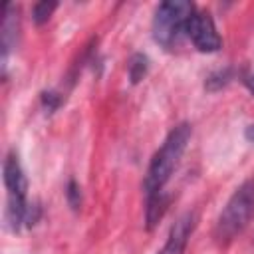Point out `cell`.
I'll use <instances>...</instances> for the list:
<instances>
[{
    "label": "cell",
    "instance_id": "4",
    "mask_svg": "<svg viewBox=\"0 0 254 254\" xmlns=\"http://www.w3.org/2000/svg\"><path fill=\"white\" fill-rule=\"evenodd\" d=\"M194 12V6L187 0H167L161 2L153 16V40L163 48H173L181 34H185L187 22L190 14Z\"/></svg>",
    "mask_w": 254,
    "mask_h": 254
},
{
    "label": "cell",
    "instance_id": "6",
    "mask_svg": "<svg viewBox=\"0 0 254 254\" xmlns=\"http://www.w3.org/2000/svg\"><path fill=\"white\" fill-rule=\"evenodd\" d=\"M18 34H20V10L16 4L8 2L4 4L2 26H0V50H2V71L4 73H6L8 58L18 44Z\"/></svg>",
    "mask_w": 254,
    "mask_h": 254
},
{
    "label": "cell",
    "instance_id": "11",
    "mask_svg": "<svg viewBox=\"0 0 254 254\" xmlns=\"http://www.w3.org/2000/svg\"><path fill=\"white\" fill-rule=\"evenodd\" d=\"M56 8H58V2H54V0H40V2H36L32 6V20H34V24H38V26L46 24Z\"/></svg>",
    "mask_w": 254,
    "mask_h": 254
},
{
    "label": "cell",
    "instance_id": "14",
    "mask_svg": "<svg viewBox=\"0 0 254 254\" xmlns=\"http://www.w3.org/2000/svg\"><path fill=\"white\" fill-rule=\"evenodd\" d=\"M244 137H246L250 143H254V123H250V125L244 129Z\"/></svg>",
    "mask_w": 254,
    "mask_h": 254
},
{
    "label": "cell",
    "instance_id": "7",
    "mask_svg": "<svg viewBox=\"0 0 254 254\" xmlns=\"http://www.w3.org/2000/svg\"><path fill=\"white\" fill-rule=\"evenodd\" d=\"M196 226V214L194 212H185L177 218V222L171 226L169 236L163 244V248L157 254H185V248L189 244L190 234L194 232Z\"/></svg>",
    "mask_w": 254,
    "mask_h": 254
},
{
    "label": "cell",
    "instance_id": "2",
    "mask_svg": "<svg viewBox=\"0 0 254 254\" xmlns=\"http://www.w3.org/2000/svg\"><path fill=\"white\" fill-rule=\"evenodd\" d=\"M254 216V179H246L226 200L214 224V238L218 244L232 242Z\"/></svg>",
    "mask_w": 254,
    "mask_h": 254
},
{
    "label": "cell",
    "instance_id": "1",
    "mask_svg": "<svg viewBox=\"0 0 254 254\" xmlns=\"http://www.w3.org/2000/svg\"><path fill=\"white\" fill-rule=\"evenodd\" d=\"M190 125L189 123H179L175 125L169 135L165 137V141L161 143V147L155 151V155L149 161L145 179H143V189H145V196L165 190V185L169 183L171 175L175 173L189 141H190Z\"/></svg>",
    "mask_w": 254,
    "mask_h": 254
},
{
    "label": "cell",
    "instance_id": "13",
    "mask_svg": "<svg viewBox=\"0 0 254 254\" xmlns=\"http://www.w3.org/2000/svg\"><path fill=\"white\" fill-rule=\"evenodd\" d=\"M40 99H42V105L48 109V111H56L60 105H62V95L58 93V91H42V95H40Z\"/></svg>",
    "mask_w": 254,
    "mask_h": 254
},
{
    "label": "cell",
    "instance_id": "5",
    "mask_svg": "<svg viewBox=\"0 0 254 254\" xmlns=\"http://www.w3.org/2000/svg\"><path fill=\"white\" fill-rule=\"evenodd\" d=\"M185 34L189 36V40L192 42V46L198 52L212 54V52H218L222 48V38L216 30V24H214L212 16L204 10L194 8V12L190 14V18L187 22Z\"/></svg>",
    "mask_w": 254,
    "mask_h": 254
},
{
    "label": "cell",
    "instance_id": "3",
    "mask_svg": "<svg viewBox=\"0 0 254 254\" xmlns=\"http://www.w3.org/2000/svg\"><path fill=\"white\" fill-rule=\"evenodd\" d=\"M2 181L8 192L6 212H4L6 226L12 232H18L22 226H26V212L30 200H28V179L24 175L16 151H10L2 163Z\"/></svg>",
    "mask_w": 254,
    "mask_h": 254
},
{
    "label": "cell",
    "instance_id": "12",
    "mask_svg": "<svg viewBox=\"0 0 254 254\" xmlns=\"http://www.w3.org/2000/svg\"><path fill=\"white\" fill-rule=\"evenodd\" d=\"M65 198H67V204L71 206V210H79L81 208V189L79 185L71 179L67 181V187H65Z\"/></svg>",
    "mask_w": 254,
    "mask_h": 254
},
{
    "label": "cell",
    "instance_id": "10",
    "mask_svg": "<svg viewBox=\"0 0 254 254\" xmlns=\"http://www.w3.org/2000/svg\"><path fill=\"white\" fill-rule=\"evenodd\" d=\"M232 77H234V71H232V67L216 69V71H212V73L206 77V81H204V87H206L208 91H218V89L226 87V85L232 81Z\"/></svg>",
    "mask_w": 254,
    "mask_h": 254
},
{
    "label": "cell",
    "instance_id": "8",
    "mask_svg": "<svg viewBox=\"0 0 254 254\" xmlns=\"http://www.w3.org/2000/svg\"><path fill=\"white\" fill-rule=\"evenodd\" d=\"M169 208V194L165 190H159V192H153V194H147V204H145V222H147V228L153 230L165 216Z\"/></svg>",
    "mask_w": 254,
    "mask_h": 254
},
{
    "label": "cell",
    "instance_id": "15",
    "mask_svg": "<svg viewBox=\"0 0 254 254\" xmlns=\"http://www.w3.org/2000/svg\"><path fill=\"white\" fill-rule=\"evenodd\" d=\"M248 87H250V91H252V95H254V75L248 77Z\"/></svg>",
    "mask_w": 254,
    "mask_h": 254
},
{
    "label": "cell",
    "instance_id": "9",
    "mask_svg": "<svg viewBox=\"0 0 254 254\" xmlns=\"http://www.w3.org/2000/svg\"><path fill=\"white\" fill-rule=\"evenodd\" d=\"M149 71V58L145 54H133L127 64V73L131 83H139Z\"/></svg>",
    "mask_w": 254,
    "mask_h": 254
}]
</instances>
